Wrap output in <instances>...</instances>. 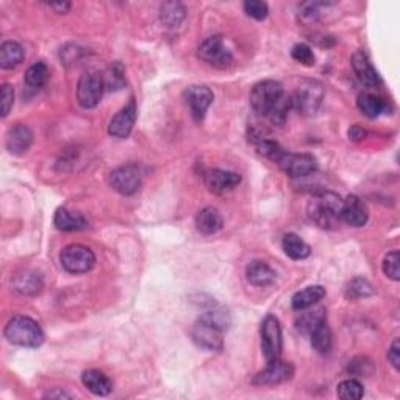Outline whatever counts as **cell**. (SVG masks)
<instances>
[{"instance_id": "cell-8", "label": "cell", "mask_w": 400, "mask_h": 400, "mask_svg": "<svg viewBox=\"0 0 400 400\" xmlns=\"http://www.w3.org/2000/svg\"><path fill=\"white\" fill-rule=\"evenodd\" d=\"M105 93L103 75L99 72H87L80 77L77 84V99L83 108H96L101 103Z\"/></svg>"}, {"instance_id": "cell-4", "label": "cell", "mask_w": 400, "mask_h": 400, "mask_svg": "<svg viewBox=\"0 0 400 400\" xmlns=\"http://www.w3.org/2000/svg\"><path fill=\"white\" fill-rule=\"evenodd\" d=\"M285 97L281 83L275 80H263L255 84L251 91V107L255 113L267 117Z\"/></svg>"}, {"instance_id": "cell-25", "label": "cell", "mask_w": 400, "mask_h": 400, "mask_svg": "<svg viewBox=\"0 0 400 400\" xmlns=\"http://www.w3.org/2000/svg\"><path fill=\"white\" fill-rule=\"evenodd\" d=\"M25 50L16 41H5L0 47V66L2 69H15L24 61Z\"/></svg>"}, {"instance_id": "cell-7", "label": "cell", "mask_w": 400, "mask_h": 400, "mask_svg": "<svg viewBox=\"0 0 400 400\" xmlns=\"http://www.w3.org/2000/svg\"><path fill=\"white\" fill-rule=\"evenodd\" d=\"M281 349H283L281 325L277 318L269 314L261 323V350H263L266 363L281 358Z\"/></svg>"}, {"instance_id": "cell-2", "label": "cell", "mask_w": 400, "mask_h": 400, "mask_svg": "<svg viewBox=\"0 0 400 400\" xmlns=\"http://www.w3.org/2000/svg\"><path fill=\"white\" fill-rule=\"evenodd\" d=\"M341 208H343V200L336 193L319 191L308 202L306 212L318 227L332 230L341 222Z\"/></svg>"}, {"instance_id": "cell-10", "label": "cell", "mask_w": 400, "mask_h": 400, "mask_svg": "<svg viewBox=\"0 0 400 400\" xmlns=\"http://www.w3.org/2000/svg\"><path fill=\"white\" fill-rule=\"evenodd\" d=\"M277 165L291 179H302V177H308L318 170V160L313 155L291 154L286 150L277 160Z\"/></svg>"}, {"instance_id": "cell-15", "label": "cell", "mask_w": 400, "mask_h": 400, "mask_svg": "<svg viewBox=\"0 0 400 400\" xmlns=\"http://www.w3.org/2000/svg\"><path fill=\"white\" fill-rule=\"evenodd\" d=\"M31 142H34V132L30 127L25 124H16L6 133L5 146L11 155L22 156L29 152Z\"/></svg>"}, {"instance_id": "cell-39", "label": "cell", "mask_w": 400, "mask_h": 400, "mask_svg": "<svg viewBox=\"0 0 400 400\" xmlns=\"http://www.w3.org/2000/svg\"><path fill=\"white\" fill-rule=\"evenodd\" d=\"M291 57H292V60H296L297 63L300 64H304V66H313L314 64V54H313V49L310 47V45H306V44H296L292 47L291 50Z\"/></svg>"}, {"instance_id": "cell-41", "label": "cell", "mask_w": 400, "mask_h": 400, "mask_svg": "<svg viewBox=\"0 0 400 400\" xmlns=\"http://www.w3.org/2000/svg\"><path fill=\"white\" fill-rule=\"evenodd\" d=\"M13 103H15V89H13L11 84L3 83L2 88H0V114H2V117L8 116Z\"/></svg>"}, {"instance_id": "cell-3", "label": "cell", "mask_w": 400, "mask_h": 400, "mask_svg": "<svg viewBox=\"0 0 400 400\" xmlns=\"http://www.w3.org/2000/svg\"><path fill=\"white\" fill-rule=\"evenodd\" d=\"M3 333L8 343L19 347H27V349H38L45 339L41 327L29 316H15L10 319Z\"/></svg>"}, {"instance_id": "cell-44", "label": "cell", "mask_w": 400, "mask_h": 400, "mask_svg": "<svg viewBox=\"0 0 400 400\" xmlns=\"http://www.w3.org/2000/svg\"><path fill=\"white\" fill-rule=\"evenodd\" d=\"M45 399H71L72 396L69 394V392L66 391H61V390H58V391H49L47 394H44Z\"/></svg>"}, {"instance_id": "cell-11", "label": "cell", "mask_w": 400, "mask_h": 400, "mask_svg": "<svg viewBox=\"0 0 400 400\" xmlns=\"http://www.w3.org/2000/svg\"><path fill=\"white\" fill-rule=\"evenodd\" d=\"M110 185L122 195H132L141 186V169L135 163L116 168L110 174Z\"/></svg>"}, {"instance_id": "cell-21", "label": "cell", "mask_w": 400, "mask_h": 400, "mask_svg": "<svg viewBox=\"0 0 400 400\" xmlns=\"http://www.w3.org/2000/svg\"><path fill=\"white\" fill-rule=\"evenodd\" d=\"M82 383L84 385V388L93 392L94 396L105 397L111 394V391H113V382H111V378L99 369L84 371L82 376Z\"/></svg>"}, {"instance_id": "cell-38", "label": "cell", "mask_w": 400, "mask_h": 400, "mask_svg": "<svg viewBox=\"0 0 400 400\" xmlns=\"http://www.w3.org/2000/svg\"><path fill=\"white\" fill-rule=\"evenodd\" d=\"M383 272L392 281L400 280V255L397 251H392L383 260Z\"/></svg>"}, {"instance_id": "cell-34", "label": "cell", "mask_w": 400, "mask_h": 400, "mask_svg": "<svg viewBox=\"0 0 400 400\" xmlns=\"http://www.w3.org/2000/svg\"><path fill=\"white\" fill-rule=\"evenodd\" d=\"M373 292H376L373 291V286L366 279H362V277L353 279L346 288V296L352 300L369 297Z\"/></svg>"}, {"instance_id": "cell-6", "label": "cell", "mask_w": 400, "mask_h": 400, "mask_svg": "<svg viewBox=\"0 0 400 400\" xmlns=\"http://www.w3.org/2000/svg\"><path fill=\"white\" fill-rule=\"evenodd\" d=\"M60 263L69 274H87L96 266V255L87 246L71 244L61 251Z\"/></svg>"}, {"instance_id": "cell-42", "label": "cell", "mask_w": 400, "mask_h": 400, "mask_svg": "<svg viewBox=\"0 0 400 400\" xmlns=\"http://www.w3.org/2000/svg\"><path fill=\"white\" fill-rule=\"evenodd\" d=\"M388 362L391 363V366L394 367L396 371L400 369V343H399V339L392 341V344L388 350Z\"/></svg>"}, {"instance_id": "cell-16", "label": "cell", "mask_w": 400, "mask_h": 400, "mask_svg": "<svg viewBox=\"0 0 400 400\" xmlns=\"http://www.w3.org/2000/svg\"><path fill=\"white\" fill-rule=\"evenodd\" d=\"M369 219V209L366 203L358 198V195H349L343 200V208H341V221L346 222L347 225L360 228L366 225Z\"/></svg>"}, {"instance_id": "cell-19", "label": "cell", "mask_w": 400, "mask_h": 400, "mask_svg": "<svg viewBox=\"0 0 400 400\" xmlns=\"http://www.w3.org/2000/svg\"><path fill=\"white\" fill-rule=\"evenodd\" d=\"M11 286L13 290L22 294V296H36L43 291L44 281L41 275L35 271H22L13 277Z\"/></svg>"}, {"instance_id": "cell-23", "label": "cell", "mask_w": 400, "mask_h": 400, "mask_svg": "<svg viewBox=\"0 0 400 400\" xmlns=\"http://www.w3.org/2000/svg\"><path fill=\"white\" fill-rule=\"evenodd\" d=\"M325 294L327 291L324 286H320V285L306 286L305 290H302L292 296V300H291L292 310L302 311V310H306V308H311L316 305L319 300H323L325 297Z\"/></svg>"}, {"instance_id": "cell-36", "label": "cell", "mask_w": 400, "mask_h": 400, "mask_svg": "<svg viewBox=\"0 0 400 400\" xmlns=\"http://www.w3.org/2000/svg\"><path fill=\"white\" fill-rule=\"evenodd\" d=\"M257 149L258 152L266 156L267 160H271L274 163H277V160L281 156V154L285 152V149H281L279 142H275L272 140H267V138H258L257 140Z\"/></svg>"}, {"instance_id": "cell-35", "label": "cell", "mask_w": 400, "mask_h": 400, "mask_svg": "<svg viewBox=\"0 0 400 400\" xmlns=\"http://www.w3.org/2000/svg\"><path fill=\"white\" fill-rule=\"evenodd\" d=\"M292 110V105H291V97H288L285 94L283 99L280 101V103L277 105L272 110V113L269 114V121H271L274 126H277V127H283L285 126V122L288 121V116H290V111Z\"/></svg>"}, {"instance_id": "cell-31", "label": "cell", "mask_w": 400, "mask_h": 400, "mask_svg": "<svg viewBox=\"0 0 400 400\" xmlns=\"http://www.w3.org/2000/svg\"><path fill=\"white\" fill-rule=\"evenodd\" d=\"M310 338H311L313 349L318 353H320V355H327V353H330L332 347H333V334H332V330L329 329V325H327V323L320 324L318 329H314L310 333Z\"/></svg>"}, {"instance_id": "cell-24", "label": "cell", "mask_w": 400, "mask_h": 400, "mask_svg": "<svg viewBox=\"0 0 400 400\" xmlns=\"http://www.w3.org/2000/svg\"><path fill=\"white\" fill-rule=\"evenodd\" d=\"M54 222L55 227L61 232H78L88 227L87 219L80 213H74L68 208H58Z\"/></svg>"}, {"instance_id": "cell-29", "label": "cell", "mask_w": 400, "mask_h": 400, "mask_svg": "<svg viewBox=\"0 0 400 400\" xmlns=\"http://www.w3.org/2000/svg\"><path fill=\"white\" fill-rule=\"evenodd\" d=\"M357 107L366 117H369V119H376V117L383 114L386 111V102L377 94L363 93L358 96Z\"/></svg>"}, {"instance_id": "cell-1", "label": "cell", "mask_w": 400, "mask_h": 400, "mask_svg": "<svg viewBox=\"0 0 400 400\" xmlns=\"http://www.w3.org/2000/svg\"><path fill=\"white\" fill-rule=\"evenodd\" d=\"M232 318L225 310H209L198 319L193 329L195 346L207 352H221L224 349V333L230 329Z\"/></svg>"}, {"instance_id": "cell-20", "label": "cell", "mask_w": 400, "mask_h": 400, "mask_svg": "<svg viewBox=\"0 0 400 400\" xmlns=\"http://www.w3.org/2000/svg\"><path fill=\"white\" fill-rule=\"evenodd\" d=\"M246 277L251 285L258 288H266L275 283V280H277V272H275L267 263H265V261L255 260L246 267Z\"/></svg>"}, {"instance_id": "cell-22", "label": "cell", "mask_w": 400, "mask_h": 400, "mask_svg": "<svg viewBox=\"0 0 400 400\" xmlns=\"http://www.w3.org/2000/svg\"><path fill=\"white\" fill-rule=\"evenodd\" d=\"M195 227L203 235H214L222 230L224 227V219H222L221 213L213 207H207L199 212L198 218H195Z\"/></svg>"}, {"instance_id": "cell-33", "label": "cell", "mask_w": 400, "mask_h": 400, "mask_svg": "<svg viewBox=\"0 0 400 400\" xmlns=\"http://www.w3.org/2000/svg\"><path fill=\"white\" fill-rule=\"evenodd\" d=\"M336 392L338 397L343 400H360L364 396V388L358 380L347 378L338 385Z\"/></svg>"}, {"instance_id": "cell-17", "label": "cell", "mask_w": 400, "mask_h": 400, "mask_svg": "<svg viewBox=\"0 0 400 400\" xmlns=\"http://www.w3.org/2000/svg\"><path fill=\"white\" fill-rule=\"evenodd\" d=\"M352 68L360 82L367 88H378L382 84L378 72L372 66V63L363 50H357L352 55Z\"/></svg>"}, {"instance_id": "cell-30", "label": "cell", "mask_w": 400, "mask_h": 400, "mask_svg": "<svg viewBox=\"0 0 400 400\" xmlns=\"http://www.w3.org/2000/svg\"><path fill=\"white\" fill-rule=\"evenodd\" d=\"M49 77H50V72L47 64L44 61H36L35 64H31V66L27 69L24 75V83L25 87L31 91H39L45 87V83L49 82Z\"/></svg>"}, {"instance_id": "cell-12", "label": "cell", "mask_w": 400, "mask_h": 400, "mask_svg": "<svg viewBox=\"0 0 400 400\" xmlns=\"http://www.w3.org/2000/svg\"><path fill=\"white\" fill-rule=\"evenodd\" d=\"M294 377V366L285 360H275V362L266 363L263 371H260L253 377V385L257 386H277L285 382H290Z\"/></svg>"}, {"instance_id": "cell-43", "label": "cell", "mask_w": 400, "mask_h": 400, "mask_svg": "<svg viewBox=\"0 0 400 400\" xmlns=\"http://www.w3.org/2000/svg\"><path fill=\"white\" fill-rule=\"evenodd\" d=\"M349 138L352 141H363L366 138V130L362 128L360 126H353L349 130Z\"/></svg>"}, {"instance_id": "cell-18", "label": "cell", "mask_w": 400, "mask_h": 400, "mask_svg": "<svg viewBox=\"0 0 400 400\" xmlns=\"http://www.w3.org/2000/svg\"><path fill=\"white\" fill-rule=\"evenodd\" d=\"M205 183L208 189L214 194H225L241 183V175L236 172H230V170H222V169H212L205 174Z\"/></svg>"}, {"instance_id": "cell-37", "label": "cell", "mask_w": 400, "mask_h": 400, "mask_svg": "<svg viewBox=\"0 0 400 400\" xmlns=\"http://www.w3.org/2000/svg\"><path fill=\"white\" fill-rule=\"evenodd\" d=\"M329 3H324V2H308L304 3L300 8V21L305 22V24H314L319 19L320 13H323V8H327Z\"/></svg>"}, {"instance_id": "cell-14", "label": "cell", "mask_w": 400, "mask_h": 400, "mask_svg": "<svg viewBox=\"0 0 400 400\" xmlns=\"http://www.w3.org/2000/svg\"><path fill=\"white\" fill-rule=\"evenodd\" d=\"M136 117H138L136 102L135 99H132L126 107L117 111L113 116V119L110 121L108 133L114 138H119V140H126V138H128L130 133H132Z\"/></svg>"}, {"instance_id": "cell-32", "label": "cell", "mask_w": 400, "mask_h": 400, "mask_svg": "<svg viewBox=\"0 0 400 400\" xmlns=\"http://www.w3.org/2000/svg\"><path fill=\"white\" fill-rule=\"evenodd\" d=\"M103 83L107 91H119L126 87V71L119 61H114L105 72Z\"/></svg>"}, {"instance_id": "cell-45", "label": "cell", "mask_w": 400, "mask_h": 400, "mask_svg": "<svg viewBox=\"0 0 400 400\" xmlns=\"http://www.w3.org/2000/svg\"><path fill=\"white\" fill-rule=\"evenodd\" d=\"M49 6H50L52 10H55L57 13H60V15H63V13L69 11L71 3L69 2H60V3H50Z\"/></svg>"}, {"instance_id": "cell-28", "label": "cell", "mask_w": 400, "mask_h": 400, "mask_svg": "<svg viewBox=\"0 0 400 400\" xmlns=\"http://www.w3.org/2000/svg\"><path fill=\"white\" fill-rule=\"evenodd\" d=\"M186 17L185 6L179 2H166L160 8V21L168 29H179Z\"/></svg>"}, {"instance_id": "cell-13", "label": "cell", "mask_w": 400, "mask_h": 400, "mask_svg": "<svg viewBox=\"0 0 400 400\" xmlns=\"http://www.w3.org/2000/svg\"><path fill=\"white\" fill-rule=\"evenodd\" d=\"M183 97H185L188 107L191 110L194 121L198 122H200L203 117H205L209 105L214 101L213 91L208 87H203V84H193V87L186 88L185 93H183Z\"/></svg>"}, {"instance_id": "cell-9", "label": "cell", "mask_w": 400, "mask_h": 400, "mask_svg": "<svg viewBox=\"0 0 400 400\" xmlns=\"http://www.w3.org/2000/svg\"><path fill=\"white\" fill-rule=\"evenodd\" d=\"M198 57L216 69H227L233 63L232 52L225 47L221 36H209L198 49Z\"/></svg>"}, {"instance_id": "cell-26", "label": "cell", "mask_w": 400, "mask_h": 400, "mask_svg": "<svg viewBox=\"0 0 400 400\" xmlns=\"http://www.w3.org/2000/svg\"><path fill=\"white\" fill-rule=\"evenodd\" d=\"M302 314L297 319L296 327L300 333L310 334L314 329H318L320 324L327 323V313L324 308H306V310H302Z\"/></svg>"}, {"instance_id": "cell-40", "label": "cell", "mask_w": 400, "mask_h": 400, "mask_svg": "<svg viewBox=\"0 0 400 400\" xmlns=\"http://www.w3.org/2000/svg\"><path fill=\"white\" fill-rule=\"evenodd\" d=\"M244 11L247 13V16L253 17L255 21H265L269 15V6L265 2H260V0H247V2H244Z\"/></svg>"}, {"instance_id": "cell-5", "label": "cell", "mask_w": 400, "mask_h": 400, "mask_svg": "<svg viewBox=\"0 0 400 400\" xmlns=\"http://www.w3.org/2000/svg\"><path fill=\"white\" fill-rule=\"evenodd\" d=\"M324 96L325 89L323 83L318 80H304L291 96L292 110H297L302 114L311 116L323 105Z\"/></svg>"}, {"instance_id": "cell-27", "label": "cell", "mask_w": 400, "mask_h": 400, "mask_svg": "<svg viewBox=\"0 0 400 400\" xmlns=\"http://www.w3.org/2000/svg\"><path fill=\"white\" fill-rule=\"evenodd\" d=\"M281 247L291 260H305L311 253L310 246L296 233H286L281 239Z\"/></svg>"}]
</instances>
